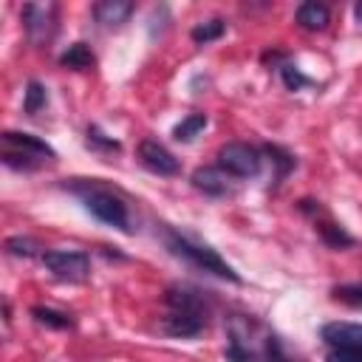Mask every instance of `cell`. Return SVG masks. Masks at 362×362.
Here are the masks:
<instances>
[{"label":"cell","instance_id":"603a6c76","mask_svg":"<svg viewBox=\"0 0 362 362\" xmlns=\"http://www.w3.org/2000/svg\"><path fill=\"white\" fill-rule=\"evenodd\" d=\"M334 294H337L339 300H351V303L362 305V288H348V286H345V288H337Z\"/></svg>","mask_w":362,"mask_h":362},{"label":"cell","instance_id":"ba28073f","mask_svg":"<svg viewBox=\"0 0 362 362\" xmlns=\"http://www.w3.org/2000/svg\"><path fill=\"white\" fill-rule=\"evenodd\" d=\"M139 161H141L150 173H156V175H175V173L181 170L178 158H175L164 144H158V141H153V139H144V141L139 144Z\"/></svg>","mask_w":362,"mask_h":362},{"label":"cell","instance_id":"8fae6325","mask_svg":"<svg viewBox=\"0 0 362 362\" xmlns=\"http://www.w3.org/2000/svg\"><path fill=\"white\" fill-rule=\"evenodd\" d=\"M130 14H133V3H127V0H102V3L93 6L96 23H102V25H107V28L122 25Z\"/></svg>","mask_w":362,"mask_h":362},{"label":"cell","instance_id":"6da1fadb","mask_svg":"<svg viewBox=\"0 0 362 362\" xmlns=\"http://www.w3.org/2000/svg\"><path fill=\"white\" fill-rule=\"evenodd\" d=\"M164 317H161V331L170 334V337H181V339H189V337H198L206 325V303L204 297L189 288V286H173L167 288L164 294Z\"/></svg>","mask_w":362,"mask_h":362},{"label":"cell","instance_id":"9a60e30c","mask_svg":"<svg viewBox=\"0 0 362 362\" xmlns=\"http://www.w3.org/2000/svg\"><path fill=\"white\" fill-rule=\"evenodd\" d=\"M45 102H48L45 88H42L40 82H28V88H25V99H23L25 113H28V116H37V113L45 107Z\"/></svg>","mask_w":362,"mask_h":362},{"label":"cell","instance_id":"44dd1931","mask_svg":"<svg viewBox=\"0 0 362 362\" xmlns=\"http://www.w3.org/2000/svg\"><path fill=\"white\" fill-rule=\"evenodd\" d=\"M280 74H283V82L291 88V90H297V88H303V85H308V79L294 68V65H283L280 68Z\"/></svg>","mask_w":362,"mask_h":362},{"label":"cell","instance_id":"9c48e42d","mask_svg":"<svg viewBox=\"0 0 362 362\" xmlns=\"http://www.w3.org/2000/svg\"><path fill=\"white\" fill-rule=\"evenodd\" d=\"M232 175L221 167H201L192 173V187L201 189L204 195H212V198H223L232 192Z\"/></svg>","mask_w":362,"mask_h":362},{"label":"cell","instance_id":"ffe728a7","mask_svg":"<svg viewBox=\"0 0 362 362\" xmlns=\"http://www.w3.org/2000/svg\"><path fill=\"white\" fill-rule=\"evenodd\" d=\"M325 362H362V348H328Z\"/></svg>","mask_w":362,"mask_h":362},{"label":"cell","instance_id":"30bf717a","mask_svg":"<svg viewBox=\"0 0 362 362\" xmlns=\"http://www.w3.org/2000/svg\"><path fill=\"white\" fill-rule=\"evenodd\" d=\"M320 334L328 348H362V322H328Z\"/></svg>","mask_w":362,"mask_h":362},{"label":"cell","instance_id":"2e32d148","mask_svg":"<svg viewBox=\"0 0 362 362\" xmlns=\"http://www.w3.org/2000/svg\"><path fill=\"white\" fill-rule=\"evenodd\" d=\"M223 20H206V23H198L195 28H192V42H198V45H206V42H212V40H218L221 34H223Z\"/></svg>","mask_w":362,"mask_h":362},{"label":"cell","instance_id":"7c38bea8","mask_svg":"<svg viewBox=\"0 0 362 362\" xmlns=\"http://www.w3.org/2000/svg\"><path fill=\"white\" fill-rule=\"evenodd\" d=\"M331 14H328V6L317 3V0H308L297 8V23L305 28V31H322L328 25Z\"/></svg>","mask_w":362,"mask_h":362},{"label":"cell","instance_id":"d6986e66","mask_svg":"<svg viewBox=\"0 0 362 362\" xmlns=\"http://www.w3.org/2000/svg\"><path fill=\"white\" fill-rule=\"evenodd\" d=\"M6 249H8V255H14V257H31V255L37 252V243H34L31 238H8V240H6Z\"/></svg>","mask_w":362,"mask_h":362},{"label":"cell","instance_id":"7a4b0ae2","mask_svg":"<svg viewBox=\"0 0 362 362\" xmlns=\"http://www.w3.org/2000/svg\"><path fill=\"white\" fill-rule=\"evenodd\" d=\"M164 238H167L170 252L178 255V257H184V260L192 263L195 269L209 272V274H215V277H221V280H232V283L240 280V277L235 274V269H232L215 249H209L206 243H198V240H192V238H187V235H181V232H167Z\"/></svg>","mask_w":362,"mask_h":362},{"label":"cell","instance_id":"5b68a950","mask_svg":"<svg viewBox=\"0 0 362 362\" xmlns=\"http://www.w3.org/2000/svg\"><path fill=\"white\" fill-rule=\"evenodd\" d=\"M260 164H263L260 150H255L252 144L232 141L218 150V167L226 170L232 178H255L260 173Z\"/></svg>","mask_w":362,"mask_h":362},{"label":"cell","instance_id":"4fadbf2b","mask_svg":"<svg viewBox=\"0 0 362 362\" xmlns=\"http://www.w3.org/2000/svg\"><path fill=\"white\" fill-rule=\"evenodd\" d=\"M59 62H62L65 68H74V71H85V68H93L96 57H93V51H90L85 42H74V45H68V51L59 57Z\"/></svg>","mask_w":362,"mask_h":362},{"label":"cell","instance_id":"e0dca14e","mask_svg":"<svg viewBox=\"0 0 362 362\" xmlns=\"http://www.w3.org/2000/svg\"><path fill=\"white\" fill-rule=\"evenodd\" d=\"M34 320L42 322V325H51V328H71V317L62 314V311H54V308H42V305H34L31 308Z\"/></svg>","mask_w":362,"mask_h":362},{"label":"cell","instance_id":"3957f363","mask_svg":"<svg viewBox=\"0 0 362 362\" xmlns=\"http://www.w3.org/2000/svg\"><path fill=\"white\" fill-rule=\"evenodd\" d=\"M76 192L82 195L85 209H88L96 221H102V223H107V226H113V229L130 232V212H127V204H124L116 192H110L107 187H99V184L76 187Z\"/></svg>","mask_w":362,"mask_h":362},{"label":"cell","instance_id":"8992f818","mask_svg":"<svg viewBox=\"0 0 362 362\" xmlns=\"http://www.w3.org/2000/svg\"><path fill=\"white\" fill-rule=\"evenodd\" d=\"M42 263L57 280L65 283H82L90 274V257L74 249H51L42 255Z\"/></svg>","mask_w":362,"mask_h":362},{"label":"cell","instance_id":"52a82bcc","mask_svg":"<svg viewBox=\"0 0 362 362\" xmlns=\"http://www.w3.org/2000/svg\"><path fill=\"white\" fill-rule=\"evenodd\" d=\"M20 14H23V28L31 42L51 40V34L57 28V6L54 3H25Z\"/></svg>","mask_w":362,"mask_h":362},{"label":"cell","instance_id":"277c9868","mask_svg":"<svg viewBox=\"0 0 362 362\" xmlns=\"http://www.w3.org/2000/svg\"><path fill=\"white\" fill-rule=\"evenodd\" d=\"M51 158H54V150L42 139H37L31 133H14V130L3 133V161L8 167L31 170V167L51 161Z\"/></svg>","mask_w":362,"mask_h":362},{"label":"cell","instance_id":"cb8c5ba5","mask_svg":"<svg viewBox=\"0 0 362 362\" xmlns=\"http://www.w3.org/2000/svg\"><path fill=\"white\" fill-rule=\"evenodd\" d=\"M354 11H356V17L362 20V3H356V8H354Z\"/></svg>","mask_w":362,"mask_h":362},{"label":"cell","instance_id":"7402d4cb","mask_svg":"<svg viewBox=\"0 0 362 362\" xmlns=\"http://www.w3.org/2000/svg\"><path fill=\"white\" fill-rule=\"evenodd\" d=\"M88 144H93V147H105V150H119V141H116V139H107L99 127H90V130H88Z\"/></svg>","mask_w":362,"mask_h":362},{"label":"cell","instance_id":"5bb4252c","mask_svg":"<svg viewBox=\"0 0 362 362\" xmlns=\"http://www.w3.org/2000/svg\"><path fill=\"white\" fill-rule=\"evenodd\" d=\"M204 127H206V116H204V113H189L187 119H181V122L173 127V139H175V141H192Z\"/></svg>","mask_w":362,"mask_h":362},{"label":"cell","instance_id":"ac0fdd59","mask_svg":"<svg viewBox=\"0 0 362 362\" xmlns=\"http://www.w3.org/2000/svg\"><path fill=\"white\" fill-rule=\"evenodd\" d=\"M320 232H322L325 243H331V246H337V249H342V246H351V243H354V238H351L342 226H337V223H322V226H320Z\"/></svg>","mask_w":362,"mask_h":362}]
</instances>
